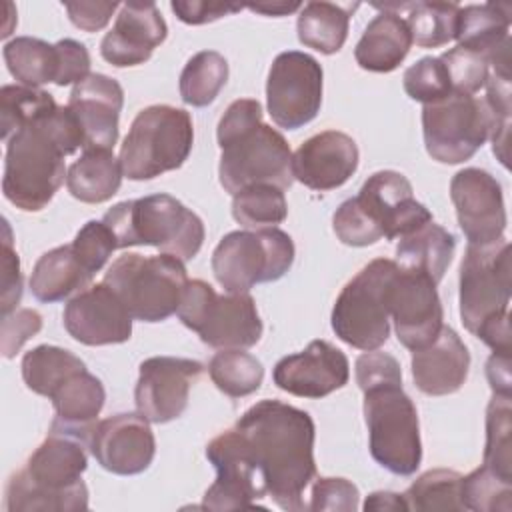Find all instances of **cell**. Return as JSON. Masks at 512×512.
<instances>
[{"label":"cell","instance_id":"1","mask_svg":"<svg viewBox=\"0 0 512 512\" xmlns=\"http://www.w3.org/2000/svg\"><path fill=\"white\" fill-rule=\"evenodd\" d=\"M236 428L250 446L266 494L282 510H306L304 490L316 478L312 416L280 400H262L240 416Z\"/></svg>","mask_w":512,"mask_h":512},{"label":"cell","instance_id":"2","mask_svg":"<svg viewBox=\"0 0 512 512\" xmlns=\"http://www.w3.org/2000/svg\"><path fill=\"white\" fill-rule=\"evenodd\" d=\"M84 148V134L68 106L30 120L6 140L2 192L24 212L48 206L68 174L64 158Z\"/></svg>","mask_w":512,"mask_h":512},{"label":"cell","instance_id":"3","mask_svg":"<svg viewBox=\"0 0 512 512\" xmlns=\"http://www.w3.org/2000/svg\"><path fill=\"white\" fill-rule=\"evenodd\" d=\"M356 382L364 392V420L372 458L396 476H412L422 462L418 412L402 388L394 356L370 350L356 360Z\"/></svg>","mask_w":512,"mask_h":512},{"label":"cell","instance_id":"4","mask_svg":"<svg viewBox=\"0 0 512 512\" xmlns=\"http://www.w3.org/2000/svg\"><path fill=\"white\" fill-rule=\"evenodd\" d=\"M218 176L232 196L248 186L270 184L290 188L294 182L292 152L286 138L262 122V106L254 98L234 100L218 122Z\"/></svg>","mask_w":512,"mask_h":512},{"label":"cell","instance_id":"5","mask_svg":"<svg viewBox=\"0 0 512 512\" xmlns=\"http://www.w3.org/2000/svg\"><path fill=\"white\" fill-rule=\"evenodd\" d=\"M90 436L50 424L46 440L6 484L10 512H74L88 508L82 474L88 466Z\"/></svg>","mask_w":512,"mask_h":512},{"label":"cell","instance_id":"6","mask_svg":"<svg viewBox=\"0 0 512 512\" xmlns=\"http://www.w3.org/2000/svg\"><path fill=\"white\" fill-rule=\"evenodd\" d=\"M430 220V210L414 198L408 178L396 170H380L336 208L332 228L342 244L360 248L382 238H402Z\"/></svg>","mask_w":512,"mask_h":512},{"label":"cell","instance_id":"7","mask_svg":"<svg viewBox=\"0 0 512 512\" xmlns=\"http://www.w3.org/2000/svg\"><path fill=\"white\" fill-rule=\"evenodd\" d=\"M118 248L154 246L182 262L192 260L204 244V222L170 194H152L114 204L102 218Z\"/></svg>","mask_w":512,"mask_h":512},{"label":"cell","instance_id":"8","mask_svg":"<svg viewBox=\"0 0 512 512\" xmlns=\"http://www.w3.org/2000/svg\"><path fill=\"white\" fill-rule=\"evenodd\" d=\"M194 126L186 110L154 104L136 114L120 146V166L128 180H152L180 168L190 156Z\"/></svg>","mask_w":512,"mask_h":512},{"label":"cell","instance_id":"9","mask_svg":"<svg viewBox=\"0 0 512 512\" xmlns=\"http://www.w3.org/2000/svg\"><path fill=\"white\" fill-rule=\"evenodd\" d=\"M124 302L130 316L140 322H162L178 312L188 274L184 262L170 256H118L104 280Z\"/></svg>","mask_w":512,"mask_h":512},{"label":"cell","instance_id":"10","mask_svg":"<svg viewBox=\"0 0 512 512\" xmlns=\"http://www.w3.org/2000/svg\"><path fill=\"white\" fill-rule=\"evenodd\" d=\"M176 314L204 344L218 350L252 348L264 330L256 302L248 292L216 294L208 282L198 278L188 280Z\"/></svg>","mask_w":512,"mask_h":512},{"label":"cell","instance_id":"11","mask_svg":"<svg viewBox=\"0 0 512 512\" xmlns=\"http://www.w3.org/2000/svg\"><path fill=\"white\" fill-rule=\"evenodd\" d=\"M398 264L376 258L366 264L338 294L332 308V330L352 348L378 350L390 336L388 290Z\"/></svg>","mask_w":512,"mask_h":512},{"label":"cell","instance_id":"12","mask_svg":"<svg viewBox=\"0 0 512 512\" xmlns=\"http://www.w3.org/2000/svg\"><path fill=\"white\" fill-rule=\"evenodd\" d=\"M294 262V242L280 228L228 232L212 252V272L226 292L280 280Z\"/></svg>","mask_w":512,"mask_h":512},{"label":"cell","instance_id":"13","mask_svg":"<svg viewBox=\"0 0 512 512\" xmlns=\"http://www.w3.org/2000/svg\"><path fill=\"white\" fill-rule=\"evenodd\" d=\"M510 242L468 244L460 264V318L474 336L482 326L508 316L512 294Z\"/></svg>","mask_w":512,"mask_h":512},{"label":"cell","instance_id":"14","mask_svg":"<svg viewBox=\"0 0 512 512\" xmlns=\"http://www.w3.org/2000/svg\"><path fill=\"white\" fill-rule=\"evenodd\" d=\"M494 130L492 112L484 98L452 92L422 110L426 152L442 164L470 160Z\"/></svg>","mask_w":512,"mask_h":512},{"label":"cell","instance_id":"15","mask_svg":"<svg viewBox=\"0 0 512 512\" xmlns=\"http://www.w3.org/2000/svg\"><path fill=\"white\" fill-rule=\"evenodd\" d=\"M322 66L306 52H280L268 72L266 102L272 122L298 130L312 122L322 106Z\"/></svg>","mask_w":512,"mask_h":512},{"label":"cell","instance_id":"16","mask_svg":"<svg viewBox=\"0 0 512 512\" xmlns=\"http://www.w3.org/2000/svg\"><path fill=\"white\" fill-rule=\"evenodd\" d=\"M206 458L216 468V480L206 490L202 508L242 510L264 508V482L258 474L250 446L244 434L234 426L212 438L206 446Z\"/></svg>","mask_w":512,"mask_h":512},{"label":"cell","instance_id":"17","mask_svg":"<svg viewBox=\"0 0 512 512\" xmlns=\"http://www.w3.org/2000/svg\"><path fill=\"white\" fill-rule=\"evenodd\" d=\"M388 310L400 344L412 352L432 344L444 326L436 282L424 272L398 266L388 290Z\"/></svg>","mask_w":512,"mask_h":512},{"label":"cell","instance_id":"18","mask_svg":"<svg viewBox=\"0 0 512 512\" xmlns=\"http://www.w3.org/2000/svg\"><path fill=\"white\" fill-rule=\"evenodd\" d=\"M198 360L152 356L140 364L134 402L138 414L152 424H166L184 414L192 384L202 376Z\"/></svg>","mask_w":512,"mask_h":512},{"label":"cell","instance_id":"19","mask_svg":"<svg viewBox=\"0 0 512 512\" xmlns=\"http://www.w3.org/2000/svg\"><path fill=\"white\" fill-rule=\"evenodd\" d=\"M450 198L468 244H490L504 238L508 224L500 182L486 170L464 168L450 182Z\"/></svg>","mask_w":512,"mask_h":512},{"label":"cell","instance_id":"20","mask_svg":"<svg viewBox=\"0 0 512 512\" xmlns=\"http://www.w3.org/2000/svg\"><path fill=\"white\" fill-rule=\"evenodd\" d=\"M62 320L76 342L106 346L128 342L134 318L120 296L106 282H98L68 300Z\"/></svg>","mask_w":512,"mask_h":512},{"label":"cell","instance_id":"21","mask_svg":"<svg viewBox=\"0 0 512 512\" xmlns=\"http://www.w3.org/2000/svg\"><path fill=\"white\" fill-rule=\"evenodd\" d=\"M90 452L104 470L134 476L152 464L156 438L142 414H114L94 426Z\"/></svg>","mask_w":512,"mask_h":512},{"label":"cell","instance_id":"22","mask_svg":"<svg viewBox=\"0 0 512 512\" xmlns=\"http://www.w3.org/2000/svg\"><path fill=\"white\" fill-rule=\"evenodd\" d=\"M346 354L326 340H312L302 352L284 356L272 370L274 384L300 398H324L348 384Z\"/></svg>","mask_w":512,"mask_h":512},{"label":"cell","instance_id":"23","mask_svg":"<svg viewBox=\"0 0 512 512\" xmlns=\"http://www.w3.org/2000/svg\"><path fill=\"white\" fill-rule=\"evenodd\" d=\"M168 36V26L154 2H126L120 6L116 22L100 42L102 58L116 66H138L150 60Z\"/></svg>","mask_w":512,"mask_h":512},{"label":"cell","instance_id":"24","mask_svg":"<svg viewBox=\"0 0 512 512\" xmlns=\"http://www.w3.org/2000/svg\"><path fill=\"white\" fill-rule=\"evenodd\" d=\"M358 146L340 130H324L310 136L292 154L294 180L310 190L340 188L358 168Z\"/></svg>","mask_w":512,"mask_h":512},{"label":"cell","instance_id":"25","mask_svg":"<svg viewBox=\"0 0 512 512\" xmlns=\"http://www.w3.org/2000/svg\"><path fill=\"white\" fill-rule=\"evenodd\" d=\"M84 134L82 150H112L118 140V120L124 106L122 86L106 74H90L76 84L66 104Z\"/></svg>","mask_w":512,"mask_h":512},{"label":"cell","instance_id":"26","mask_svg":"<svg viewBox=\"0 0 512 512\" xmlns=\"http://www.w3.org/2000/svg\"><path fill=\"white\" fill-rule=\"evenodd\" d=\"M412 378L420 392L446 396L462 388L470 368V352L456 330L442 326L436 340L412 352Z\"/></svg>","mask_w":512,"mask_h":512},{"label":"cell","instance_id":"27","mask_svg":"<svg viewBox=\"0 0 512 512\" xmlns=\"http://www.w3.org/2000/svg\"><path fill=\"white\" fill-rule=\"evenodd\" d=\"M412 34L398 12L382 10L368 22L362 38L354 48V58L368 72H392L408 56Z\"/></svg>","mask_w":512,"mask_h":512},{"label":"cell","instance_id":"28","mask_svg":"<svg viewBox=\"0 0 512 512\" xmlns=\"http://www.w3.org/2000/svg\"><path fill=\"white\" fill-rule=\"evenodd\" d=\"M94 274L78 258L72 244L44 252L30 276L32 296L40 302H60L92 286Z\"/></svg>","mask_w":512,"mask_h":512},{"label":"cell","instance_id":"29","mask_svg":"<svg viewBox=\"0 0 512 512\" xmlns=\"http://www.w3.org/2000/svg\"><path fill=\"white\" fill-rule=\"evenodd\" d=\"M50 400L56 410V416L52 420L54 426L92 436L96 416L104 408L106 390L104 384L84 368L72 374L50 396Z\"/></svg>","mask_w":512,"mask_h":512},{"label":"cell","instance_id":"30","mask_svg":"<svg viewBox=\"0 0 512 512\" xmlns=\"http://www.w3.org/2000/svg\"><path fill=\"white\" fill-rule=\"evenodd\" d=\"M456 252V238L432 220L400 238L396 246V264L404 270L424 272L436 284L444 278Z\"/></svg>","mask_w":512,"mask_h":512},{"label":"cell","instance_id":"31","mask_svg":"<svg viewBox=\"0 0 512 512\" xmlns=\"http://www.w3.org/2000/svg\"><path fill=\"white\" fill-rule=\"evenodd\" d=\"M512 6L506 2L468 4L458 12L456 38L458 46L474 50L490 60L494 54L510 42V18Z\"/></svg>","mask_w":512,"mask_h":512},{"label":"cell","instance_id":"32","mask_svg":"<svg viewBox=\"0 0 512 512\" xmlns=\"http://www.w3.org/2000/svg\"><path fill=\"white\" fill-rule=\"evenodd\" d=\"M122 166L112 150H84L68 168V192L84 204H102L110 200L122 184Z\"/></svg>","mask_w":512,"mask_h":512},{"label":"cell","instance_id":"33","mask_svg":"<svg viewBox=\"0 0 512 512\" xmlns=\"http://www.w3.org/2000/svg\"><path fill=\"white\" fill-rule=\"evenodd\" d=\"M354 6H342L334 2H308L300 8L296 30L298 40L306 48H314L322 54H336L346 38Z\"/></svg>","mask_w":512,"mask_h":512},{"label":"cell","instance_id":"34","mask_svg":"<svg viewBox=\"0 0 512 512\" xmlns=\"http://www.w3.org/2000/svg\"><path fill=\"white\" fill-rule=\"evenodd\" d=\"M2 56L8 72L22 86L40 88L42 84L56 82L58 78L60 56L56 44H48L32 36H18L4 44Z\"/></svg>","mask_w":512,"mask_h":512},{"label":"cell","instance_id":"35","mask_svg":"<svg viewBox=\"0 0 512 512\" xmlns=\"http://www.w3.org/2000/svg\"><path fill=\"white\" fill-rule=\"evenodd\" d=\"M20 368L24 384L32 392L50 398L72 374L84 370L86 364L66 348L40 344L24 354Z\"/></svg>","mask_w":512,"mask_h":512},{"label":"cell","instance_id":"36","mask_svg":"<svg viewBox=\"0 0 512 512\" xmlns=\"http://www.w3.org/2000/svg\"><path fill=\"white\" fill-rule=\"evenodd\" d=\"M228 80V62L216 50L194 54L180 74V98L188 106L204 108L216 100Z\"/></svg>","mask_w":512,"mask_h":512},{"label":"cell","instance_id":"37","mask_svg":"<svg viewBox=\"0 0 512 512\" xmlns=\"http://www.w3.org/2000/svg\"><path fill=\"white\" fill-rule=\"evenodd\" d=\"M216 388L230 398L254 394L264 380L262 362L244 350H220L208 364Z\"/></svg>","mask_w":512,"mask_h":512},{"label":"cell","instance_id":"38","mask_svg":"<svg viewBox=\"0 0 512 512\" xmlns=\"http://www.w3.org/2000/svg\"><path fill=\"white\" fill-rule=\"evenodd\" d=\"M408 10L406 24L412 44L420 48H438L456 38L460 6L454 2H414L404 4Z\"/></svg>","mask_w":512,"mask_h":512},{"label":"cell","instance_id":"39","mask_svg":"<svg viewBox=\"0 0 512 512\" xmlns=\"http://www.w3.org/2000/svg\"><path fill=\"white\" fill-rule=\"evenodd\" d=\"M234 220L248 230L276 228L288 216L284 190L270 184L248 186L232 198Z\"/></svg>","mask_w":512,"mask_h":512},{"label":"cell","instance_id":"40","mask_svg":"<svg viewBox=\"0 0 512 512\" xmlns=\"http://www.w3.org/2000/svg\"><path fill=\"white\" fill-rule=\"evenodd\" d=\"M408 510H464L462 476L436 468L418 476L404 494Z\"/></svg>","mask_w":512,"mask_h":512},{"label":"cell","instance_id":"41","mask_svg":"<svg viewBox=\"0 0 512 512\" xmlns=\"http://www.w3.org/2000/svg\"><path fill=\"white\" fill-rule=\"evenodd\" d=\"M512 406L510 396L494 394L486 410V446L482 464L504 478H512Z\"/></svg>","mask_w":512,"mask_h":512},{"label":"cell","instance_id":"42","mask_svg":"<svg viewBox=\"0 0 512 512\" xmlns=\"http://www.w3.org/2000/svg\"><path fill=\"white\" fill-rule=\"evenodd\" d=\"M58 106L50 92L22 84H6L0 90V132L6 142L18 128Z\"/></svg>","mask_w":512,"mask_h":512},{"label":"cell","instance_id":"43","mask_svg":"<svg viewBox=\"0 0 512 512\" xmlns=\"http://www.w3.org/2000/svg\"><path fill=\"white\" fill-rule=\"evenodd\" d=\"M462 504L464 510L510 512L512 478H504L482 464L468 476H462Z\"/></svg>","mask_w":512,"mask_h":512},{"label":"cell","instance_id":"44","mask_svg":"<svg viewBox=\"0 0 512 512\" xmlns=\"http://www.w3.org/2000/svg\"><path fill=\"white\" fill-rule=\"evenodd\" d=\"M402 84L406 94L424 106L440 102L452 94L446 66L440 58L434 56H424L406 68Z\"/></svg>","mask_w":512,"mask_h":512},{"label":"cell","instance_id":"45","mask_svg":"<svg viewBox=\"0 0 512 512\" xmlns=\"http://www.w3.org/2000/svg\"><path fill=\"white\" fill-rule=\"evenodd\" d=\"M438 58L446 66L452 92L476 94L480 88H484L490 74L486 56L462 46H454Z\"/></svg>","mask_w":512,"mask_h":512},{"label":"cell","instance_id":"46","mask_svg":"<svg viewBox=\"0 0 512 512\" xmlns=\"http://www.w3.org/2000/svg\"><path fill=\"white\" fill-rule=\"evenodd\" d=\"M72 248L86 268L96 274L104 268L112 252L118 250V244L112 230L102 220H90L78 230Z\"/></svg>","mask_w":512,"mask_h":512},{"label":"cell","instance_id":"47","mask_svg":"<svg viewBox=\"0 0 512 512\" xmlns=\"http://www.w3.org/2000/svg\"><path fill=\"white\" fill-rule=\"evenodd\" d=\"M360 492L356 484H352L346 478H334V476H322L316 478L310 494V502L306 504V510L324 512H354L358 510Z\"/></svg>","mask_w":512,"mask_h":512},{"label":"cell","instance_id":"48","mask_svg":"<svg viewBox=\"0 0 512 512\" xmlns=\"http://www.w3.org/2000/svg\"><path fill=\"white\" fill-rule=\"evenodd\" d=\"M42 330V316L34 308H16L2 316L0 322V350L4 358H14L18 350Z\"/></svg>","mask_w":512,"mask_h":512},{"label":"cell","instance_id":"49","mask_svg":"<svg viewBox=\"0 0 512 512\" xmlns=\"http://www.w3.org/2000/svg\"><path fill=\"white\" fill-rule=\"evenodd\" d=\"M0 312L2 316L16 310L22 298V272L18 254L12 248L10 228L4 220V242H2V286H0Z\"/></svg>","mask_w":512,"mask_h":512},{"label":"cell","instance_id":"50","mask_svg":"<svg viewBox=\"0 0 512 512\" xmlns=\"http://www.w3.org/2000/svg\"><path fill=\"white\" fill-rule=\"evenodd\" d=\"M56 48L60 56V66H58V78L54 84L76 86L90 76V54L82 42L64 38L56 42Z\"/></svg>","mask_w":512,"mask_h":512},{"label":"cell","instance_id":"51","mask_svg":"<svg viewBox=\"0 0 512 512\" xmlns=\"http://www.w3.org/2000/svg\"><path fill=\"white\" fill-rule=\"evenodd\" d=\"M172 12L182 20L184 24L200 26L214 20H220L222 16L236 14L244 6L242 4H222V2H204V0H174L170 2Z\"/></svg>","mask_w":512,"mask_h":512},{"label":"cell","instance_id":"52","mask_svg":"<svg viewBox=\"0 0 512 512\" xmlns=\"http://www.w3.org/2000/svg\"><path fill=\"white\" fill-rule=\"evenodd\" d=\"M120 6L118 2H64L70 22L84 32L102 30Z\"/></svg>","mask_w":512,"mask_h":512},{"label":"cell","instance_id":"53","mask_svg":"<svg viewBox=\"0 0 512 512\" xmlns=\"http://www.w3.org/2000/svg\"><path fill=\"white\" fill-rule=\"evenodd\" d=\"M486 376L494 394L510 396V354H496L486 362Z\"/></svg>","mask_w":512,"mask_h":512},{"label":"cell","instance_id":"54","mask_svg":"<svg viewBox=\"0 0 512 512\" xmlns=\"http://www.w3.org/2000/svg\"><path fill=\"white\" fill-rule=\"evenodd\" d=\"M362 508L364 510H376V512H382V510L400 512V510H408V502H406L404 494L378 490V492H372L370 496H366Z\"/></svg>","mask_w":512,"mask_h":512},{"label":"cell","instance_id":"55","mask_svg":"<svg viewBox=\"0 0 512 512\" xmlns=\"http://www.w3.org/2000/svg\"><path fill=\"white\" fill-rule=\"evenodd\" d=\"M304 4L300 2H262V4H248V8L252 12H258V14H264V16H286V14H292L296 10H300Z\"/></svg>","mask_w":512,"mask_h":512}]
</instances>
